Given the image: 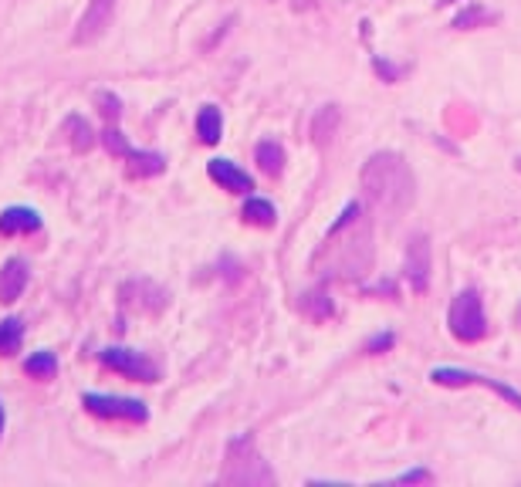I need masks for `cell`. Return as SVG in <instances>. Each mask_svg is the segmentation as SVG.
<instances>
[{
	"mask_svg": "<svg viewBox=\"0 0 521 487\" xmlns=\"http://www.w3.org/2000/svg\"><path fill=\"white\" fill-rule=\"evenodd\" d=\"M197 136H200V143L207 146L220 143V136H224V116H220V108L217 106L200 108V116H197Z\"/></svg>",
	"mask_w": 521,
	"mask_h": 487,
	"instance_id": "obj_13",
	"label": "cell"
},
{
	"mask_svg": "<svg viewBox=\"0 0 521 487\" xmlns=\"http://www.w3.org/2000/svg\"><path fill=\"white\" fill-rule=\"evenodd\" d=\"M254 159H258V167L268 173V177H278L284 169V149L278 143H271V139H264V143H258V149H254Z\"/></svg>",
	"mask_w": 521,
	"mask_h": 487,
	"instance_id": "obj_16",
	"label": "cell"
},
{
	"mask_svg": "<svg viewBox=\"0 0 521 487\" xmlns=\"http://www.w3.org/2000/svg\"><path fill=\"white\" fill-rule=\"evenodd\" d=\"M98 139L106 146L108 153L118 156V159H129L136 173H146V177H153V173H163L166 169V159L159 153H139V149H132L129 139L116 129V126H106V129L98 132Z\"/></svg>",
	"mask_w": 521,
	"mask_h": 487,
	"instance_id": "obj_5",
	"label": "cell"
},
{
	"mask_svg": "<svg viewBox=\"0 0 521 487\" xmlns=\"http://www.w3.org/2000/svg\"><path fill=\"white\" fill-rule=\"evenodd\" d=\"M244 220H248L250 227H274V220H278V210H274L271 200H260V197H250L248 203H244Z\"/></svg>",
	"mask_w": 521,
	"mask_h": 487,
	"instance_id": "obj_15",
	"label": "cell"
},
{
	"mask_svg": "<svg viewBox=\"0 0 521 487\" xmlns=\"http://www.w3.org/2000/svg\"><path fill=\"white\" fill-rule=\"evenodd\" d=\"M430 380L437 382V386H487V390L497 392L501 400H508L511 406L521 410V392H515L511 386H505V382L491 380V376H481V372H467V369H457V366H440L430 372Z\"/></svg>",
	"mask_w": 521,
	"mask_h": 487,
	"instance_id": "obj_6",
	"label": "cell"
},
{
	"mask_svg": "<svg viewBox=\"0 0 521 487\" xmlns=\"http://www.w3.org/2000/svg\"><path fill=\"white\" fill-rule=\"evenodd\" d=\"M95 106H102V112H106L108 119H116L118 112H122V106H118V98L112 96V92H98V96H95Z\"/></svg>",
	"mask_w": 521,
	"mask_h": 487,
	"instance_id": "obj_20",
	"label": "cell"
},
{
	"mask_svg": "<svg viewBox=\"0 0 521 487\" xmlns=\"http://www.w3.org/2000/svg\"><path fill=\"white\" fill-rule=\"evenodd\" d=\"M4 427H7V413H4V403H0V437H4Z\"/></svg>",
	"mask_w": 521,
	"mask_h": 487,
	"instance_id": "obj_23",
	"label": "cell"
},
{
	"mask_svg": "<svg viewBox=\"0 0 521 487\" xmlns=\"http://www.w3.org/2000/svg\"><path fill=\"white\" fill-rule=\"evenodd\" d=\"M65 132H68L71 149H78V153H88L95 146V129L82 116H68V119H65Z\"/></svg>",
	"mask_w": 521,
	"mask_h": 487,
	"instance_id": "obj_14",
	"label": "cell"
},
{
	"mask_svg": "<svg viewBox=\"0 0 521 487\" xmlns=\"http://www.w3.org/2000/svg\"><path fill=\"white\" fill-rule=\"evenodd\" d=\"M98 359H102L108 369L122 372L126 380H136V382H156L159 380V369L142 356V352H132V349H118V345H112V349H106V352H98Z\"/></svg>",
	"mask_w": 521,
	"mask_h": 487,
	"instance_id": "obj_7",
	"label": "cell"
},
{
	"mask_svg": "<svg viewBox=\"0 0 521 487\" xmlns=\"http://www.w3.org/2000/svg\"><path fill=\"white\" fill-rule=\"evenodd\" d=\"M447 325L461 342H477V339L487 335L485 301H481V295L474 288H467V291H461V295L454 298V305L447 311Z\"/></svg>",
	"mask_w": 521,
	"mask_h": 487,
	"instance_id": "obj_3",
	"label": "cell"
},
{
	"mask_svg": "<svg viewBox=\"0 0 521 487\" xmlns=\"http://www.w3.org/2000/svg\"><path fill=\"white\" fill-rule=\"evenodd\" d=\"M224 484H274V474L268 471V463L254 451L250 437H237L227 447V461H224Z\"/></svg>",
	"mask_w": 521,
	"mask_h": 487,
	"instance_id": "obj_2",
	"label": "cell"
},
{
	"mask_svg": "<svg viewBox=\"0 0 521 487\" xmlns=\"http://www.w3.org/2000/svg\"><path fill=\"white\" fill-rule=\"evenodd\" d=\"M390 342H393L390 335H383V339H376V342H369V352H376V349H386Z\"/></svg>",
	"mask_w": 521,
	"mask_h": 487,
	"instance_id": "obj_21",
	"label": "cell"
},
{
	"mask_svg": "<svg viewBox=\"0 0 521 487\" xmlns=\"http://www.w3.org/2000/svg\"><path fill=\"white\" fill-rule=\"evenodd\" d=\"M406 278H410L414 291H426V285H430V240L424 234L410 238V248H406Z\"/></svg>",
	"mask_w": 521,
	"mask_h": 487,
	"instance_id": "obj_9",
	"label": "cell"
},
{
	"mask_svg": "<svg viewBox=\"0 0 521 487\" xmlns=\"http://www.w3.org/2000/svg\"><path fill=\"white\" fill-rule=\"evenodd\" d=\"M112 17H116V0H88L82 25L75 31V45H92V41H98V37L108 31Z\"/></svg>",
	"mask_w": 521,
	"mask_h": 487,
	"instance_id": "obj_8",
	"label": "cell"
},
{
	"mask_svg": "<svg viewBox=\"0 0 521 487\" xmlns=\"http://www.w3.org/2000/svg\"><path fill=\"white\" fill-rule=\"evenodd\" d=\"M24 339V325L21 319H4L0 321V356H14L17 345Z\"/></svg>",
	"mask_w": 521,
	"mask_h": 487,
	"instance_id": "obj_19",
	"label": "cell"
},
{
	"mask_svg": "<svg viewBox=\"0 0 521 487\" xmlns=\"http://www.w3.org/2000/svg\"><path fill=\"white\" fill-rule=\"evenodd\" d=\"M24 372L35 376V380H55L58 376V359H55V352H35V356L24 359Z\"/></svg>",
	"mask_w": 521,
	"mask_h": 487,
	"instance_id": "obj_17",
	"label": "cell"
},
{
	"mask_svg": "<svg viewBox=\"0 0 521 487\" xmlns=\"http://www.w3.org/2000/svg\"><path fill=\"white\" fill-rule=\"evenodd\" d=\"M335 126H339V108L325 106L319 116H315V122H312V139H315L319 146H325L332 136H335Z\"/></svg>",
	"mask_w": 521,
	"mask_h": 487,
	"instance_id": "obj_18",
	"label": "cell"
},
{
	"mask_svg": "<svg viewBox=\"0 0 521 487\" xmlns=\"http://www.w3.org/2000/svg\"><path fill=\"white\" fill-rule=\"evenodd\" d=\"M400 481H430V474L426 471H414V474H403Z\"/></svg>",
	"mask_w": 521,
	"mask_h": 487,
	"instance_id": "obj_22",
	"label": "cell"
},
{
	"mask_svg": "<svg viewBox=\"0 0 521 487\" xmlns=\"http://www.w3.org/2000/svg\"><path fill=\"white\" fill-rule=\"evenodd\" d=\"M35 230H41V217L31 207H7L0 214V234H7V238H14V234H35Z\"/></svg>",
	"mask_w": 521,
	"mask_h": 487,
	"instance_id": "obj_12",
	"label": "cell"
},
{
	"mask_svg": "<svg viewBox=\"0 0 521 487\" xmlns=\"http://www.w3.org/2000/svg\"><path fill=\"white\" fill-rule=\"evenodd\" d=\"M207 173H210L213 183H217V187H224L227 193H250L254 190V179L237 167V163H230V159H210Z\"/></svg>",
	"mask_w": 521,
	"mask_h": 487,
	"instance_id": "obj_10",
	"label": "cell"
},
{
	"mask_svg": "<svg viewBox=\"0 0 521 487\" xmlns=\"http://www.w3.org/2000/svg\"><path fill=\"white\" fill-rule=\"evenodd\" d=\"M82 406L92 416L102 420H132V423H146L149 420V406L129 396H112V392H85Z\"/></svg>",
	"mask_w": 521,
	"mask_h": 487,
	"instance_id": "obj_4",
	"label": "cell"
},
{
	"mask_svg": "<svg viewBox=\"0 0 521 487\" xmlns=\"http://www.w3.org/2000/svg\"><path fill=\"white\" fill-rule=\"evenodd\" d=\"M363 190L379 217H403L416 200V179L400 153H376L363 167Z\"/></svg>",
	"mask_w": 521,
	"mask_h": 487,
	"instance_id": "obj_1",
	"label": "cell"
},
{
	"mask_svg": "<svg viewBox=\"0 0 521 487\" xmlns=\"http://www.w3.org/2000/svg\"><path fill=\"white\" fill-rule=\"evenodd\" d=\"M515 167H518V169H521V156H518V159H515Z\"/></svg>",
	"mask_w": 521,
	"mask_h": 487,
	"instance_id": "obj_24",
	"label": "cell"
},
{
	"mask_svg": "<svg viewBox=\"0 0 521 487\" xmlns=\"http://www.w3.org/2000/svg\"><path fill=\"white\" fill-rule=\"evenodd\" d=\"M31 281V271H27V261L21 258H11V261L0 268V301L11 305L24 295V288Z\"/></svg>",
	"mask_w": 521,
	"mask_h": 487,
	"instance_id": "obj_11",
	"label": "cell"
}]
</instances>
